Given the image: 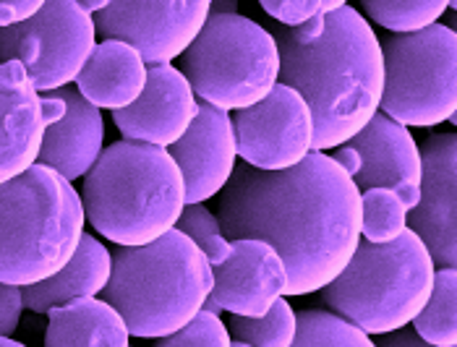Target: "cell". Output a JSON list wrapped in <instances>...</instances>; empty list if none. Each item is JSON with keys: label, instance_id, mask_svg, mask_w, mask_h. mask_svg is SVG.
I'll use <instances>...</instances> for the list:
<instances>
[{"label": "cell", "instance_id": "6da1fadb", "mask_svg": "<svg viewBox=\"0 0 457 347\" xmlns=\"http://www.w3.org/2000/svg\"><path fill=\"white\" fill-rule=\"evenodd\" d=\"M361 188L332 154L312 152L293 168L244 162L220 191V222L230 241L270 244L287 267L285 295H314L337 277L361 245Z\"/></svg>", "mask_w": 457, "mask_h": 347}, {"label": "cell", "instance_id": "7a4b0ae2", "mask_svg": "<svg viewBox=\"0 0 457 347\" xmlns=\"http://www.w3.org/2000/svg\"><path fill=\"white\" fill-rule=\"evenodd\" d=\"M272 35L280 45V81L312 107L317 152L348 144L382 110L385 50L361 11H329L321 37L309 45L293 39L282 24Z\"/></svg>", "mask_w": 457, "mask_h": 347}, {"label": "cell", "instance_id": "3957f363", "mask_svg": "<svg viewBox=\"0 0 457 347\" xmlns=\"http://www.w3.org/2000/svg\"><path fill=\"white\" fill-rule=\"evenodd\" d=\"M87 222L115 245H146L178 227L186 180L170 149L115 141L84 175Z\"/></svg>", "mask_w": 457, "mask_h": 347}, {"label": "cell", "instance_id": "277c9868", "mask_svg": "<svg viewBox=\"0 0 457 347\" xmlns=\"http://www.w3.org/2000/svg\"><path fill=\"white\" fill-rule=\"evenodd\" d=\"M212 285L207 253L173 227L146 245H118L103 295L123 316L131 337L162 340L204 309Z\"/></svg>", "mask_w": 457, "mask_h": 347}, {"label": "cell", "instance_id": "5b68a950", "mask_svg": "<svg viewBox=\"0 0 457 347\" xmlns=\"http://www.w3.org/2000/svg\"><path fill=\"white\" fill-rule=\"evenodd\" d=\"M84 202L69 178L35 162L0 183V282L29 287L53 277L81 244Z\"/></svg>", "mask_w": 457, "mask_h": 347}, {"label": "cell", "instance_id": "8992f818", "mask_svg": "<svg viewBox=\"0 0 457 347\" xmlns=\"http://www.w3.org/2000/svg\"><path fill=\"white\" fill-rule=\"evenodd\" d=\"M436 264L416 230L392 244L361 241L348 267L321 287V303L371 337L413 324L431 298Z\"/></svg>", "mask_w": 457, "mask_h": 347}, {"label": "cell", "instance_id": "52a82bcc", "mask_svg": "<svg viewBox=\"0 0 457 347\" xmlns=\"http://www.w3.org/2000/svg\"><path fill=\"white\" fill-rule=\"evenodd\" d=\"M280 45L272 29L241 13H212L180 55V70L199 103L236 112L280 84Z\"/></svg>", "mask_w": 457, "mask_h": 347}, {"label": "cell", "instance_id": "ba28073f", "mask_svg": "<svg viewBox=\"0 0 457 347\" xmlns=\"http://www.w3.org/2000/svg\"><path fill=\"white\" fill-rule=\"evenodd\" d=\"M385 50L382 112L408 128H436L457 112V32L431 24L389 35Z\"/></svg>", "mask_w": 457, "mask_h": 347}, {"label": "cell", "instance_id": "9c48e42d", "mask_svg": "<svg viewBox=\"0 0 457 347\" xmlns=\"http://www.w3.org/2000/svg\"><path fill=\"white\" fill-rule=\"evenodd\" d=\"M95 45V16L79 0H45L27 21L0 27V63L19 61L39 92H55L76 81Z\"/></svg>", "mask_w": 457, "mask_h": 347}, {"label": "cell", "instance_id": "30bf717a", "mask_svg": "<svg viewBox=\"0 0 457 347\" xmlns=\"http://www.w3.org/2000/svg\"><path fill=\"white\" fill-rule=\"evenodd\" d=\"M238 157L259 170H285L314 152V115L298 89L278 84L264 100L236 110Z\"/></svg>", "mask_w": 457, "mask_h": 347}, {"label": "cell", "instance_id": "8fae6325", "mask_svg": "<svg viewBox=\"0 0 457 347\" xmlns=\"http://www.w3.org/2000/svg\"><path fill=\"white\" fill-rule=\"evenodd\" d=\"M212 0H110L95 13L97 35L139 47L144 61L173 63L210 19Z\"/></svg>", "mask_w": 457, "mask_h": 347}, {"label": "cell", "instance_id": "7c38bea8", "mask_svg": "<svg viewBox=\"0 0 457 347\" xmlns=\"http://www.w3.org/2000/svg\"><path fill=\"white\" fill-rule=\"evenodd\" d=\"M421 204L408 227L421 235L436 267L457 269V134H434L421 144Z\"/></svg>", "mask_w": 457, "mask_h": 347}, {"label": "cell", "instance_id": "4fadbf2b", "mask_svg": "<svg viewBox=\"0 0 457 347\" xmlns=\"http://www.w3.org/2000/svg\"><path fill=\"white\" fill-rule=\"evenodd\" d=\"M199 97L186 73L173 63H154L146 73V87L123 110H112L120 136L154 146H173L194 123Z\"/></svg>", "mask_w": 457, "mask_h": 347}, {"label": "cell", "instance_id": "5bb4252c", "mask_svg": "<svg viewBox=\"0 0 457 347\" xmlns=\"http://www.w3.org/2000/svg\"><path fill=\"white\" fill-rule=\"evenodd\" d=\"M168 149L186 180V204L210 202L220 196L238 168L233 115L228 110L199 103L188 131Z\"/></svg>", "mask_w": 457, "mask_h": 347}, {"label": "cell", "instance_id": "9a60e30c", "mask_svg": "<svg viewBox=\"0 0 457 347\" xmlns=\"http://www.w3.org/2000/svg\"><path fill=\"white\" fill-rule=\"evenodd\" d=\"M287 290V267L264 241L238 238L233 253L214 267V285L204 309L236 316H264Z\"/></svg>", "mask_w": 457, "mask_h": 347}, {"label": "cell", "instance_id": "2e32d148", "mask_svg": "<svg viewBox=\"0 0 457 347\" xmlns=\"http://www.w3.org/2000/svg\"><path fill=\"white\" fill-rule=\"evenodd\" d=\"M42 97L19 61L0 63V183L27 173L45 139Z\"/></svg>", "mask_w": 457, "mask_h": 347}, {"label": "cell", "instance_id": "e0dca14e", "mask_svg": "<svg viewBox=\"0 0 457 347\" xmlns=\"http://www.w3.org/2000/svg\"><path fill=\"white\" fill-rule=\"evenodd\" d=\"M55 92L66 100V115L45 128L37 162L73 183L89 173L105 152V120L100 107L71 84Z\"/></svg>", "mask_w": 457, "mask_h": 347}, {"label": "cell", "instance_id": "ac0fdd59", "mask_svg": "<svg viewBox=\"0 0 457 347\" xmlns=\"http://www.w3.org/2000/svg\"><path fill=\"white\" fill-rule=\"evenodd\" d=\"M351 144L361 154V170L353 175L361 191L366 188H400L411 183H421L423 157L419 141L411 128L389 118L387 112H377Z\"/></svg>", "mask_w": 457, "mask_h": 347}, {"label": "cell", "instance_id": "d6986e66", "mask_svg": "<svg viewBox=\"0 0 457 347\" xmlns=\"http://www.w3.org/2000/svg\"><path fill=\"white\" fill-rule=\"evenodd\" d=\"M149 63L139 47L123 39H105L95 45L89 61L76 76V89L100 110H123L146 87Z\"/></svg>", "mask_w": 457, "mask_h": 347}, {"label": "cell", "instance_id": "ffe728a7", "mask_svg": "<svg viewBox=\"0 0 457 347\" xmlns=\"http://www.w3.org/2000/svg\"><path fill=\"white\" fill-rule=\"evenodd\" d=\"M112 275V253L95 235H81V244L69 261L53 275L37 285L24 287V309L47 313L55 306H63L76 298L100 295Z\"/></svg>", "mask_w": 457, "mask_h": 347}, {"label": "cell", "instance_id": "44dd1931", "mask_svg": "<svg viewBox=\"0 0 457 347\" xmlns=\"http://www.w3.org/2000/svg\"><path fill=\"white\" fill-rule=\"evenodd\" d=\"M47 347H126L131 340V332L118 309L97 295L55 306L47 311Z\"/></svg>", "mask_w": 457, "mask_h": 347}, {"label": "cell", "instance_id": "7402d4cb", "mask_svg": "<svg viewBox=\"0 0 457 347\" xmlns=\"http://www.w3.org/2000/svg\"><path fill=\"white\" fill-rule=\"evenodd\" d=\"M413 329L426 345L457 347V269L436 267L431 298L413 318Z\"/></svg>", "mask_w": 457, "mask_h": 347}, {"label": "cell", "instance_id": "603a6c76", "mask_svg": "<svg viewBox=\"0 0 457 347\" xmlns=\"http://www.w3.org/2000/svg\"><path fill=\"white\" fill-rule=\"evenodd\" d=\"M363 16L389 35L421 32L450 11V0H358Z\"/></svg>", "mask_w": 457, "mask_h": 347}, {"label": "cell", "instance_id": "cb8c5ba5", "mask_svg": "<svg viewBox=\"0 0 457 347\" xmlns=\"http://www.w3.org/2000/svg\"><path fill=\"white\" fill-rule=\"evenodd\" d=\"M228 332H230L233 345L290 347L295 340V311L282 295L264 316L230 313Z\"/></svg>", "mask_w": 457, "mask_h": 347}, {"label": "cell", "instance_id": "d4e9b609", "mask_svg": "<svg viewBox=\"0 0 457 347\" xmlns=\"http://www.w3.org/2000/svg\"><path fill=\"white\" fill-rule=\"evenodd\" d=\"M295 347H371L374 340L337 311L295 313Z\"/></svg>", "mask_w": 457, "mask_h": 347}, {"label": "cell", "instance_id": "484cf974", "mask_svg": "<svg viewBox=\"0 0 457 347\" xmlns=\"http://www.w3.org/2000/svg\"><path fill=\"white\" fill-rule=\"evenodd\" d=\"M361 238L369 244H392L408 230V207L392 188L361 191Z\"/></svg>", "mask_w": 457, "mask_h": 347}, {"label": "cell", "instance_id": "4316f807", "mask_svg": "<svg viewBox=\"0 0 457 347\" xmlns=\"http://www.w3.org/2000/svg\"><path fill=\"white\" fill-rule=\"evenodd\" d=\"M178 230H183L207 253L212 267H220L233 253V241L225 235L220 217L212 214L204 204H186L180 219H178Z\"/></svg>", "mask_w": 457, "mask_h": 347}, {"label": "cell", "instance_id": "83f0119b", "mask_svg": "<svg viewBox=\"0 0 457 347\" xmlns=\"http://www.w3.org/2000/svg\"><path fill=\"white\" fill-rule=\"evenodd\" d=\"M162 345L168 347H230V332H228V321L220 318V313L212 309H202L196 313L183 329H178L173 335L160 340Z\"/></svg>", "mask_w": 457, "mask_h": 347}, {"label": "cell", "instance_id": "f1b7e54d", "mask_svg": "<svg viewBox=\"0 0 457 347\" xmlns=\"http://www.w3.org/2000/svg\"><path fill=\"white\" fill-rule=\"evenodd\" d=\"M259 5L282 27H301L324 11V0H259Z\"/></svg>", "mask_w": 457, "mask_h": 347}, {"label": "cell", "instance_id": "f546056e", "mask_svg": "<svg viewBox=\"0 0 457 347\" xmlns=\"http://www.w3.org/2000/svg\"><path fill=\"white\" fill-rule=\"evenodd\" d=\"M24 313V287L0 282V335H13Z\"/></svg>", "mask_w": 457, "mask_h": 347}, {"label": "cell", "instance_id": "4dcf8cb0", "mask_svg": "<svg viewBox=\"0 0 457 347\" xmlns=\"http://www.w3.org/2000/svg\"><path fill=\"white\" fill-rule=\"evenodd\" d=\"M45 5V0H0V27L27 21Z\"/></svg>", "mask_w": 457, "mask_h": 347}, {"label": "cell", "instance_id": "1f68e13d", "mask_svg": "<svg viewBox=\"0 0 457 347\" xmlns=\"http://www.w3.org/2000/svg\"><path fill=\"white\" fill-rule=\"evenodd\" d=\"M332 160H335L345 173L351 175V178L361 170V154H358V149L353 146L351 141H348V144H340L337 149H332Z\"/></svg>", "mask_w": 457, "mask_h": 347}, {"label": "cell", "instance_id": "d6a6232c", "mask_svg": "<svg viewBox=\"0 0 457 347\" xmlns=\"http://www.w3.org/2000/svg\"><path fill=\"white\" fill-rule=\"evenodd\" d=\"M382 340H385V345H408V347H419L426 345L423 343V337L413 329V324H408V326H400V329H395V332H387V335H382Z\"/></svg>", "mask_w": 457, "mask_h": 347}, {"label": "cell", "instance_id": "836d02e7", "mask_svg": "<svg viewBox=\"0 0 457 347\" xmlns=\"http://www.w3.org/2000/svg\"><path fill=\"white\" fill-rule=\"evenodd\" d=\"M238 3H241V0H212L210 16L212 13H222V16L238 13Z\"/></svg>", "mask_w": 457, "mask_h": 347}, {"label": "cell", "instance_id": "e575fe53", "mask_svg": "<svg viewBox=\"0 0 457 347\" xmlns=\"http://www.w3.org/2000/svg\"><path fill=\"white\" fill-rule=\"evenodd\" d=\"M79 3H81V5H84L89 13H92V16H95V13H100L103 8H107V5H110V0H79Z\"/></svg>", "mask_w": 457, "mask_h": 347}, {"label": "cell", "instance_id": "d590c367", "mask_svg": "<svg viewBox=\"0 0 457 347\" xmlns=\"http://www.w3.org/2000/svg\"><path fill=\"white\" fill-rule=\"evenodd\" d=\"M351 0H324V11L329 13V11H337V8H343V5H348Z\"/></svg>", "mask_w": 457, "mask_h": 347}, {"label": "cell", "instance_id": "8d00e7d4", "mask_svg": "<svg viewBox=\"0 0 457 347\" xmlns=\"http://www.w3.org/2000/svg\"><path fill=\"white\" fill-rule=\"evenodd\" d=\"M0 347H21V343H16L11 335H0Z\"/></svg>", "mask_w": 457, "mask_h": 347}, {"label": "cell", "instance_id": "74e56055", "mask_svg": "<svg viewBox=\"0 0 457 347\" xmlns=\"http://www.w3.org/2000/svg\"><path fill=\"white\" fill-rule=\"evenodd\" d=\"M450 27H453V29L457 32V13H453V21H450Z\"/></svg>", "mask_w": 457, "mask_h": 347}, {"label": "cell", "instance_id": "f35d334b", "mask_svg": "<svg viewBox=\"0 0 457 347\" xmlns=\"http://www.w3.org/2000/svg\"><path fill=\"white\" fill-rule=\"evenodd\" d=\"M450 8H453V11L457 13V0H450Z\"/></svg>", "mask_w": 457, "mask_h": 347}, {"label": "cell", "instance_id": "ab89813d", "mask_svg": "<svg viewBox=\"0 0 457 347\" xmlns=\"http://www.w3.org/2000/svg\"><path fill=\"white\" fill-rule=\"evenodd\" d=\"M450 123H453V126H455V128H457V112H455V115H453V118H450Z\"/></svg>", "mask_w": 457, "mask_h": 347}]
</instances>
